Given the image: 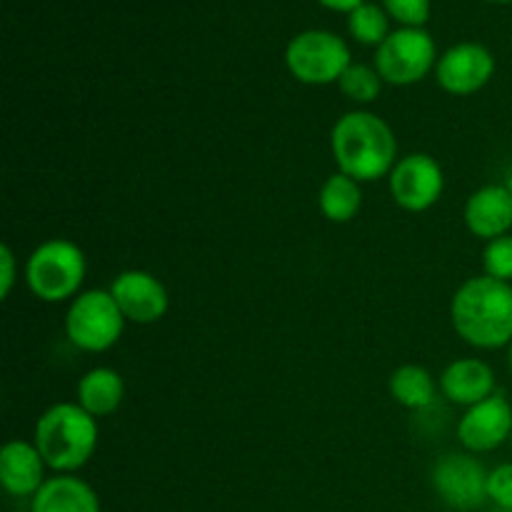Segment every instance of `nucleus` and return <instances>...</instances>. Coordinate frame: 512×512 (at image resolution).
Masks as SVG:
<instances>
[{
	"label": "nucleus",
	"mask_w": 512,
	"mask_h": 512,
	"mask_svg": "<svg viewBox=\"0 0 512 512\" xmlns=\"http://www.w3.org/2000/svg\"><path fill=\"white\" fill-rule=\"evenodd\" d=\"M450 320L460 338L478 350L510 348L512 343V283L475 275L453 295Z\"/></svg>",
	"instance_id": "nucleus-1"
},
{
	"label": "nucleus",
	"mask_w": 512,
	"mask_h": 512,
	"mask_svg": "<svg viewBox=\"0 0 512 512\" xmlns=\"http://www.w3.org/2000/svg\"><path fill=\"white\" fill-rule=\"evenodd\" d=\"M330 150L340 173L358 183H375L390 175L398 163L393 128L370 110H350L330 133Z\"/></svg>",
	"instance_id": "nucleus-2"
},
{
	"label": "nucleus",
	"mask_w": 512,
	"mask_h": 512,
	"mask_svg": "<svg viewBox=\"0 0 512 512\" xmlns=\"http://www.w3.org/2000/svg\"><path fill=\"white\" fill-rule=\"evenodd\" d=\"M33 443L50 470L73 475L98 448V418L78 403H55L35 423Z\"/></svg>",
	"instance_id": "nucleus-3"
},
{
	"label": "nucleus",
	"mask_w": 512,
	"mask_h": 512,
	"mask_svg": "<svg viewBox=\"0 0 512 512\" xmlns=\"http://www.w3.org/2000/svg\"><path fill=\"white\" fill-rule=\"evenodd\" d=\"M85 273H88L85 253L73 240L65 238L40 243L25 263L28 290L43 303H65L78 298Z\"/></svg>",
	"instance_id": "nucleus-4"
},
{
	"label": "nucleus",
	"mask_w": 512,
	"mask_h": 512,
	"mask_svg": "<svg viewBox=\"0 0 512 512\" xmlns=\"http://www.w3.org/2000/svg\"><path fill=\"white\" fill-rule=\"evenodd\" d=\"M125 315L110 290H83L65 313V335L75 348L85 353H105L120 340Z\"/></svg>",
	"instance_id": "nucleus-5"
},
{
	"label": "nucleus",
	"mask_w": 512,
	"mask_h": 512,
	"mask_svg": "<svg viewBox=\"0 0 512 512\" xmlns=\"http://www.w3.org/2000/svg\"><path fill=\"white\" fill-rule=\"evenodd\" d=\"M285 65L290 75L305 85L338 83L340 75L353 65L350 48L330 30H305L285 48Z\"/></svg>",
	"instance_id": "nucleus-6"
},
{
	"label": "nucleus",
	"mask_w": 512,
	"mask_h": 512,
	"mask_svg": "<svg viewBox=\"0 0 512 512\" xmlns=\"http://www.w3.org/2000/svg\"><path fill=\"white\" fill-rule=\"evenodd\" d=\"M435 65V40L425 28L395 30L375 50V70L390 85L420 83Z\"/></svg>",
	"instance_id": "nucleus-7"
},
{
	"label": "nucleus",
	"mask_w": 512,
	"mask_h": 512,
	"mask_svg": "<svg viewBox=\"0 0 512 512\" xmlns=\"http://www.w3.org/2000/svg\"><path fill=\"white\" fill-rule=\"evenodd\" d=\"M390 195L395 205L408 213H425L440 200L445 175L438 160L428 153H410L390 170Z\"/></svg>",
	"instance_id": "nucleus-8"
},
{
	"label": "nucleus",
	"mask_w": 512,
	"mask_h": 512,
	"mask_svg": "<svg viewBox=\"0 0 512 512\" xmlns=\"http://www.w3.org/2000/svg\"><path fill=\"white\" fill-rule=\"evenodd\" d=\"M488 475L490 470L473 455L450 453L435 463L433 488L445 505L468 512L488 500Z\"/></svg>",
	"instance_id": "nucleus-9"
},
{
	"label": "nucleus",
	"mask_w": 512,
	"mask_h": 512,
	"mask_svg": "<svg viewBox=\"0 0 512 512\" xmlns=\"http://www.w3.org/2000/svg\"><path fill=\"white\" fill-rule=\"evenodd\" d=\"M458 438L468 453H493L512 438V403L505 393L490 395L483 403L463 413L458 423Z\"/></svg>",
	"instance_id": "nucleus-10"
},
{
	"label": "nucleus",
	"mask_w": 512,
	"mask_h": 512,
	"mask_svg": "<svg viewBox=\"0 0 512 512\" xmlns=\"http://www.w3.org/2000/svg\"><path fill=\"white\" fill-rule=\"evenodd\" d=\"M495 73V58L485 45L458 43L440 55L435 65L438 85L450 95H473L490 83Z\"/></svg>",
	"instance_id": "nucleus-11"
},
{
	"label": "nucleus",
	"mask_w": 512,
	"mask_h": 512,
	"mask_svg": "<svg viewBox=\"0 0 512 512\" xmlns=\"http://www.w3.org/2000/svg\"><path fill=\"white\" fill-rule=\"evenodd\" d=\"M110 295L128 323L153 325L163 320L170 308V295L165 285L145 270H123L110 285Z\"/></svg>",
	"instance_id": "nucleus-12"
},
{
	"label": "nucleus",
	"mask_w": 512,
	"mask_h": 512,
	"mask_svg": "<svg viewBox=\"0 0 512 512\" xmlns=\"http://www.w3.org/2000/svg\"><path fill=\"white\" fill-rule=\"evenodd\" d=\"M463 218L475 238L485 243L503 238L512 230V190L500 183L483 185L468 198Z\"/></svg>",
	"instance_id": "nucleus-13"
},
{
	"label": "nucleus",
	"mask_w": 512,
	"mask_h": 512,
	"mask_svg": "<svg viewBox=\"0 0 512 512\" xmlns=\"http://www.w3.org/2000/svg\"><path fill=\"white\" fill-rule=\"evenodd\" d=\"M45 468L48 463L28 440H10L0 450V485L13 498H33L48 480Z\"/></svg>",
	"instance_id": "nucleus-14"
},
{
	"label": "nucleus",
	"mask_w": 512,
	"mask_h": 512,
	"mask_svg": "<svg viewBox=\"0 0 512 512\" xmlns=\"http://www.w3.org/2000/svg\"><path fill=\"white\" fill-rule=\"evenodd\" d=\"M440 393L453 405H463L465 410L473 408L498 393L493 368L480 358L453 360L440 375Z\"/></svg>",
	"instance_id": "nucleus-15"
},
{
	"label": "nucleus",
	"mask_w": 512,
	"mask_h": 512,
	"mask_svg": "<svg viewBox=\"0 0 512 512\" xmlns=\"http://www.w3.org/2000/svg\"><path fill=\"white\" fill-rule=\"evenodd\" d=\"M33 512H103L100 498L85 480L75 475H55L30 498Z\"/></svg>",
	"instance_id": "nucleus-16"
},
{
	"label": "nucleus",
	"mask_w": 512,
	"mask_h": 512,
	"mask_svg": "<svg viewBox=\"0 0 512 512\" xmlns=\"http://www.w3.org/2000/svg\"><path fill=\"white\" fill-rule=\"evenodd\" d=\"M78 400L75 403L83 410H88L93 418H105L115 413L125 398V383L118 370L113 368H93L80 378Z\"/></svg>",
	"instance_id": "nucleus-17"
},
{
	"label": "nucleus",
	"mask_w": 512,
	"mask_h": 512,
	"mask_svg": "<svg viewBox=\"0 0 512 512\" xmlns=\"http://www.w3.org/2000/svg\"><path fill=\"white\" fill-rule=\"evenodd\" d=\"M318 205L330 223H350L363 208V188L358 180L338 170L320 188Z\"/></svg>",
	"instance_id": "nucleus-18"
},
{
	"label": "nucleus",
	"mask_w": 512,
	"mask_h": 512,
	"mask_svg": "<svg viewBox=\"0 0 512 512\" xmlns=\"http://www.w3.org/2000/svg\"><path fill=\"white\" fill-rule=\"evenodd\" d=\"M390 395L398 405L408 410H425L435 403L438 385L430 370L423 365H400L390 375Z\"/></svg>",
	"instance_id": "nucleus-19"
},
{
	"label": "nucleus",
	"mask_w": 512,
	"mask_h": 512,
	"mask_svg": "<svg viewBox=\"0 0 512 512\" xmlns=\"http://www.w3.org/2000/svg\"><path fill=\"white\" fill-rule=\"evenodd\" d=\"M340 93L345 95L348 100L358 105H368L375 103L380 98V90H383V78L375 68L363 63H353L338 80Z\"/></svg>",
	"instance_id": "nucleus-20"
},
{
	"label": "nucleus",
	"mask_w": 512,
	"mask_h": 512,
	"mask_svg": "<svg viewBox=\"0 0 512 512\" xmlns=\"http://www.w3.org/2000/svg\"><path fill=\"white\" fill-rule=\"evenodd\" d=\"M348 30L358 43L383 45L388 38V13L375 3H363L348 15Z\"/></svg>",
	"instance_id": "nucleus-21"
},
{
	"label": "nucleus",
	"mask_w": 512,
	"mask_h": 512,
	"mask_svg": "<svg viewBox=\"0 0 512 512\" xmlns=\"http://www.w3.org/2000/svg\"><path fill=\"white\" fill-rule=\"evenodd\" d=\"M483 270L488 278L512 283V233L485 243Z\"/></svg>",
	"instance_id": "nucleus-22"
},
{
	"label": "nucleus",
	"mask_w": 512,
	"mask_h": 512,
	"mask_svg": "<svg viewBox=\"0 0 512 512\" xmlns=\"http://www.w3.org/2000/svg\"><path fill=\"white\" fill-rule=\"evenodd\" d=\"M383 8L405 28H423L430 18V0H383Z\"/></svg>",
	"instance_id": "nucleus-23"
},
{
	"label": "nucleus",
	"mask_w": 512,
	"mask_h": 512,
	"mask_svg": "<svg viewBox=\"0 0 512 512\" xmlns=\"http://www.w3.org/2000/svg\"><path fill=\"white\" fill-rule=\"evenodd\" d=\"M488 500L498 510L512 512V463H503L490 470L488 475Z\"/></svg>",
	"instance_id": "nucleus-24"
},
{
	"label": "nucleus",
	"mask_w": 512,
	"mask_h": 512,
	"mask_svg": "<svg viewBox=\"0 0 512 512\" xmlns=\"http://www.w3.org/2000/svg\"><path fill=\"white\" fill-rule=\"evenodd\" d=\"M15 285V253L8 243L0 245V295L8 298Z\"/></svg>",
	"instance_id": "nucleus-25"
},
{
	"label": "nucleus",
	"mask_w": 512,
	"mask_h": 512,
	"mask_svg": "<svg viewBox=\"0 0 512 512\" xmlns=\"http://www.w3.org/2000/svg\"><path fill=\"white\" fill-rule=\"evenodd\" d=\"M318 3L325 5V8H330V10H338V13L350 15L355 8H360L365 0H318Z\"/></svg>",
	"instance_id": "nucleus-26"
},
{
	"label": "nucleus",
	"mask_w": 512,
	"mask_h": 512,
	"mask_svg": "<svg viewBox=\"0 0 512 512\" xmlns=\"http://www.w3.org/2000/svg\"><path fill=\"white\" fill-rule=\"evenodd\" d=\"M508 368H510V375H512V343H510V348H508Z\"/></svg>",
	"instance_id": "nucleus-27"
},
{
	"label": "nucleus",
	"mask_w": 512,
	"mask_h": 512,
	"mask_svg": "<svg viewBox=\"0 0 512 512\" xmlns=\"http://www.w3.org/2000/svg\"><path fill=\"white\" fill-rule=\"evenodd\" d=\"M490 3H512V0H490Z\"/></svg>",
	"instance_id": "nucleus-28"
},
{
	"label": "nucleus",
	"mask_w": 512,
	"mask_h": 512,
	"mask_svg": "<svg viewBox=\"0 0 512 512\" xmlns=\"http://www.w3.org/2000/svg\"><path fill=\"white\" fill-rule=\"evenodd\" d=\"M13 512H33V510H13Z\"/></svg>",
	"instance_id": "nucleus-29"
},
{
	"label": "nucleus",
	"mask_w": 512,
	"mask_h": 512,
	"mask_svg": "<svg viewBox=\"0 0 512 512\" xmlns=\"http://www.w3.org/2000/svg\"><path fill=\"white\" fill-rule=\"evenodd\" d=\"M500 512H510V510H500Z\"/></svg>",
	"instance_id": "nucleus-30"
},
{
	"label": "nucleus",
	"mask_w": 512,
	"mask_h": 512,
	"mask_svg": "<svg viewBox=\"0 0 512 512\" xmlns=\"http://www.w3.org/2000/svg\"><path fill=\"white\" fill-rule=\"evenodd\" d=\"M510 445H512V438H510Z\"/></svg>",
	"instance_id": "nucleus-31"
}]
</instances>
